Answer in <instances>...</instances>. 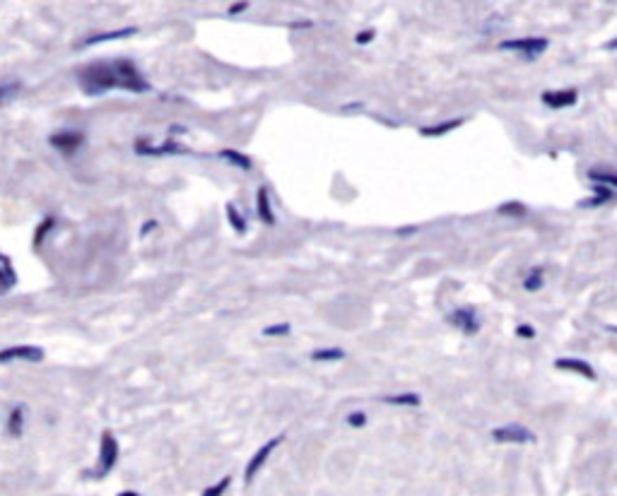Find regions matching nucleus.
<instances>
[{"mask_svg":"<svg viewBox=\"0 0 617 496\" xmlns=\"http://www.w3.org/2000/svg\"><path fill=\"white\" fill-rule=\"evenodd\" d=\"M217 157H220V159L227 162V164L241 169V171H251V169H253V159H251V157H246L244 152H239V150L224 148V150L217 152Z\"/></svg>","mask_w":617,"mask_h":496,"instance_id":"16","label":"nucleus"},{"mask_svg":"<svg viewBox=\"0 0 617 496\" xmlns=\"http://www.w3.org/2000/svg\"><path fill=\"white\" fill-rule=\"evenodd\" d=\"M15 282H17V273L13 268V261H10L5 253H0V294L13 289Z\"/></svg>","mask_w":617,"mask_h":496,"instance_id":"17","label":"nucleus"},{"mask_svg":"<svg viewBox=\"0 0 617 496\" xmlns=\"http://www.w3.org/2000/svg\"><path fill=\"white\" fill-rule=\"evenodd\" d=\"M374 39H376V30H362L355 34V44L357 46H364V44H371Z\"/></svg>","mask_w":617,"mask_h":496,"instance_id":"31","label":"nucleus"},{"mask_svg":"<svg viewBox=\"0 0 617 496\" xmlns=\"http://www.w3.org/2000/svg\"><path fill=\"white\" fill-rule=\"evenodd\" d=\"M53 224H56V219L53 217H46L44 219L42 224H39V229H37V234H34V246H42L44 244V236H46L51 229H53Z\"/></svg>","mask_w":617,"mask_h":496,"instance_id":"27","label":"nucleus"},{"mask_svg":"<svg viewBox=\"0 0 617 496\" xmlns=\"http://www.w3.org/2000/svg\"><path fill=\"white\" fill-rule=\"evenodd\" d=\"M77 84L84 94L89 97H99L111 89H126V92L145 94L152 89L147 77L140 72V67L128 58L116 60H97L77 70Z\"/></svg>","mask_w":617,"mask_h":496,"instance_id":"1","label":"nucleus"},{"mask_svg":"<svg viewBox=\"0 0 617 496\" xmlns=\"http://www.w3.org/2000/svg\"><path fill=\"white\" fill-rule=\"evenodd\" d=\"M514 332H516V337H521V340H533L535 337V328L530 323H519Z\"/></svg>","mask_w":617,"mask_h":496,"instance_id":"30","label":"nucleus"},{"mask_svg":"<svg viewBox=\"0 0 617 496\" xmlns=\"http://www.w3.org/2000/svg\"><path fill=\"white\" fill-rule=\"evenodd\" d=\"M542 285H545V270L542 268H530V273L526 275L523 280H521V287H523L526 292H540Z\"/></svg>","mask_w":617,"mask_h":496,"instance_id":"21","label":"nucleus"},{"mask_svg":"<svg viewBox=\"0 0 617 496\" xmlns=\"http://www.w3.org/2000/svg\"><path fill=\"white\" fill-rule=\"evenodd\" d=\"M17 92H20V84H0V106L8 99H13Z\"/></svg>","mask_w":617,"mask_h":496,"instance_id":"29","label":"nucleus"},{"mask_svg":"<svg viewBox=\"0 0 617 496\" xmlns=\"http://www.w3.org/2000/svg\"><path fill=\"white\" fill-rule=\"evenodd\" d=\"M446 323L454 325L456 330H461L463 335H468V337L478 335L480 328H483V318H480V313L475 311V306H458V308H454V311L446 315Z\"/></svg>","mask_w":617,"mask_h":496,"instance_id":"4","label":"nucleus"},{"mask_svg":"<svg viewBox=\"0 0 617 496\" xmlns=\"http://www.w3.org/2000/svg\"><path fill=\"white\" fill-rule=\"evenodd\" d=\"M282 441H285V433H277V436H273L270 441H265L263 446H260L256 453L248 458V463L244 467V484H251L253 480H256V475L263 470V465L268 463V458L275 453V448L280 446Z\"/></svg>","mask_w":617,"mask_h":496,"instance_id":"5","label":"nucleus"},{"mask_svg":"<svg viewBox=\"0 0 617 496\" xmlns=\"http://www.w3.org/2000/svg\"><path fill=\"white\" fill-rule=\"evenodd\" d=\"M540 101L547 106V109H571L579 101V92L574 87H564V89H545L540 94Z\"/></svg>","mask_w":617,"mask_h":496,"instance_id":"9","label":"nucleus"},{"mask_svg":"<svg viewBox=\"0 0 617 496\" xmlns=\"http://www.w3.org/2000/svg\"><path fill=\"white\" fill-rule=\"evenodd\" d=\"M260 332H263V337H287L292 332V325L290 323H273V325H265Z\"/></svg>","mask_w":617,"mask_h":496,"instance_id":"26","label":"nucleus"},{"mask_svg":"<svg viewBox=\"0 0 617 496\" xmlns=\"http://www.w3.org/2000/svg\"><path fill=\"white\" fill-rule=\"evenodd\" d=\"M256 217L268 227H275V212H273V200H270V190L268 185H260L256 190Z\"/></svg>","mask_w":617,"mask_h":496,"instance_id":"13","label":"nucleus"},{"mask_svg":"<svg viewBox=\"0 0 617 496\" xmlns=\"http://www.w3.org/2000/svg\"><path fill=\"white\" fill-rule=\"evenodd\" d=\"M593 188H596V195H593V198L581 200L579 202L581 207H601V205H605V202L613 200V190H610V188H603V185H593Z\"/></svg>","mask_w":617,"mask_h":496,"instance_id":"23","label":"nucleus"},{"mask_svg":"<svg viewBox=\"0 0 617 496\" xmlns=\"http://www.w3.org/2000/svg\"><path fill=\"white\" fill-rule=\"evenodd\" d=\"M229 484H231V475H224L217 484H210V487L203 489L201 496H224V492L229 489Z\"/></svg>","mask_w":617,"mask_h":496,"instance_id":"25","label":"nucleus"},{"mask_svg":"<svg viewBox=\"0 0 617 496\" xmlns=\"http://www.w3.org/2000/svg\"><path fill=\"white\" fill-rule=\"evenodd\" d=\"M224 212H227V222H229V227L234 229V232L239 234V236H244V234H246V229H248V224H246L244 212H241L239 207H236V202H227V205H224Z\"/></svg>","mask_w":617,"mask_h":496,"instance_id":"19","label":"nucleus"},{"mask_svg":"<svg viewBox=\"0 0 617 496\" xmlns=\"http://www.w3.org/2000/svg\"><path fill=\"white\" fill-rule=\"evenodd\" d=\"M44 349L37 345H15L0 349V364L5 362H42Z\"/></svg>","mask_w":617,"mask_h":496,"instance_id":"10","label":"nucleus"},{"mask_svg":"<svg viewBox=\"0 0 617 496\" xmlns=\"http://www.w3.org/2000/svg\"><path fill=\"white\" fill-rule=\"evenodd\" d=\"M244 10H248V3H234V5H229L227 15H241Z\"/></svg>","mask_w":617,"mask_h":496,"instance_id":"32","label":"nucleus"},{"mask_svg":"<svg viewBox=\"0 0 617 496\" xmlns=\"http://www.w3.org/2000/svg\"><path fill=\"white\" fill-rule=\"evenodd\" d=\"M49 145L53 150H58L61 155L72 157L84 145V133L77 131V128H61V131H56L49 138Z\"/></svg>","mask_w":617,"mask_h":496,"instance_id":"6","label":"nucleus"},{"mask_svg":"<svg viewBox=\"0 0 617 496\" xmlns=\"http://www.w3.org/2000/svg\"><path fill=\"white\" fill-rule=\"evenodd\" d=\"M309 359L311 362H343V359H348V352L341 347H321L314 349Z\"/></svg>","mask_w":617,"mask_h":496,"instance_id":"20","label":"nucleus"},{"mask_svg":"<svg viewBox=\"0 0 617 496\" xmlns=\"http://www.w3.org/2000/svg\"><path fill=\"white\" fill-rule=\"evenodd\" d=\"M133 34H138V27H123V30H111V32L89 34V37H84L82 41L77 44V48L94 46V44H106V41H118V39H128V37H133Z\"/></svg>","mask_w":617,"mask_h":496,"instance_id":"12","label":"nucleus"},{"mask_svg":"<svg viewBox=\"0 0 617 496\" xmlns=\"http://www.w3.org/2000/svg\"><path fill=\"white\" fill-rule=\"evenodd\" d=\"M492 438L497 443H533L535 433L523 424H504L492 429Z\"/></svg>","mask_w":617,"mask_h":496,"instance_id":"8","label":"nucleus"},{"mask_svg":"<svg viewBox=\"0 0 617 496\" xmlns=\"http://www.w3.org/2000/svg\"><path fill=\"white\" fill-rule=\"evenodd\" d=\"M133 150L138 157H172V155H184V152H189L177 138L167 140V143H160V145H152V143H147V140H135Z\"/></svg>","mask_w":617,"mask_h":496,"instance_id":"7","label":"nucleus"},{"mask_svg":"<svg viewBox=\"0 0 617 496\" xmlns=\"http://www.w3.org/2000/svg\"><path fill=\"white\" fill-rule=\"evenodd\" d=\"M554 369L557 371H571V374L576 376H584L586 381H596V371H593V366L586 362V359H579V357H562V359H554Z\"/></svg>","mask_w":617,"mask_h":496,"instance_id":"11","label":"nucleus"},{"mask_svg":"<svg viewBox=\"0 0 617 496\" xmlns=\"http://www.w3.org/2000/svg\"><path fill=\"white\" fill-rule=\"evenodd\" d=\"M497 212H500L502 217H511V219H521L526 215V205L521 200H507V202H502L500 207H497Z\"/></svg>","mask_w":617,"mask_h":496,"instance_id":"22","label":"nucleus"},{"mask_svg":"<svg viewBox=\"0 0 617 496\" xmlns=\"http://www.w3.org/2000/svg\"><path fill=\"white\" fill-rule=\"evenodd\" d=\"M588 181H591L593 185H603V188H610L615 190L617 188V176L613 169H605V167H593L588 169Z\"/></svg>","mask_w":617,"mask_h":496,"instance_id":"15","label":"nucleus"},{"mask_svg":"<svg viewBox=\"0 0 617 496\" xmlns=\"http://www.w3.org/2000/svg\"><path fill=\"white\" fill-rule=\"evenodd\" d=\"M345 422H348L350 429H362V426H367V412H362V410H352V412L345 417Z\"/></svg>","mask_w":617,"mask_h":496,"instance_id":"28","label":"nucleus"},{"mask_svg":"<svg viewBox=\"0 0 617 496\" xmlns=\"http://www.w3.org/2000/svg\"><path fill=\"white\" fill-rule=\"evenodd\" d=\"M381 403L386 405H395V407H420L422 405V396L420 393H395V396H383Z\"/></svg>","mask_w":617,"mask_h":496,"instance_id":"18","label":"nucleus"},{"mask_svg":"<svg viewBox=\"0 0 617 496\" xmlns=\"http://www.w3.org/2000/svg\"><path fill=\"white\" fill-rule=\"evenodd\" d=\"M463 123H466V118H449V121L434 123V126H422L420 135L422 138H441V135H449L451 131L461 128Z\"/></svg>","mask_w":617,"mask_h":496,"instance_id":"14","label":"nucleus"},{"mask_svg":"<svg viewBox=\"0 0 617 496\" xmlns=\"http://www.w3.org/2000/svg\"><path fill=\"white\" fill-rule=\"evenodd\" d=\"M118 496H140V494H138V492H130V489H126V492H121Z\"/></svg>","mask_w":617,"mask_h":496,"instance_id":"34","label":"nucleus"},{"mask_svg":"<svg viewBox=\"0 0 617 496\" xmlns=\"http://www.w3.org/2000/svg\"><path fill=\"white\" fill-rule=\"evenodd\" d=\"M118 441L116 436L109 429L101 431V441H99V458H97V467H94V477H106L118 463Z\"/></svg>","mask_w":617,"mask_h":496,"instance_id":"3","label":"nucleus"},{"mask_svg":"<svg viewBox=\"0 0 617 496\" xmlns=\"http://www.w3.org/2000/svg\"><path fill=\"white\" fill-rule=\"evenodd\" d=\"M547 46H550V39L545 37H519V39H504V41H500L502 51L521 53L526 60H533L540 53H545Z\"/></svg>","mask_w":617,"mask_h":496,"instance_id":"2","label":"nucleus"},{"mask_svg":"<svg viewBox=\"0 0 617 496\" xmlns=\"http://www.w3.org/2000/svg\"><path fill=\"white\" fill-rule=\"evenodd\" d=\"M22 429H25V407L17 405L8 417V431L13 433V436H22Z\"/></svg>","mask_w":617,"mask_h":496,"instance_id":"24","label":"nucleus"},{"mask_svg":"<svg viewBox=\"0 0 617 496\" xmlns=\"http://www.w3.org/2000/svg\"><path fill=\"white\" fill-rule=\"evenodd\" d=\"M152 229H157V219H147V224L143 229H140V236H147L152 232Z\"/></svg>","mask_w":617,"mask_h":496,"instance_id":"33","label":"nucleus"}]
</instances>
